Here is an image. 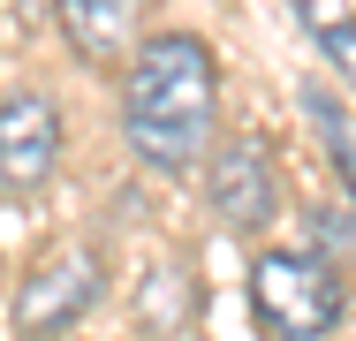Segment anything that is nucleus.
I'll list each match as a JSON object with an SVG mask.
<instances>
[{
	"label": "nucleus",
	"mask_w": 356,
	"mask_h": 341,
	"mask_svg": "<svg viewBox=\"0 0 356 341\" xmlns=\"http://www.w3.org/2000/svg\"><path fill=\"white\" fill-rule=\"evenodd\" d=\"M220 122V61L197 31H159L144 38L129 76H122V136L144 167L182 175L213 144Z\"/></svg>",
	"instance_id": "obj_1"
},
{
	"label": "nucleus",
	"mask_w": 356,
	"mask_h": 341,
	"mask_svg": "<svg viewBox=\"0 0 356 341\" xmlns=\"http://www.w3.org/2000/svg\"><path fill=\"white\" fill-rule=\"evenodd\" d=\"M99 288H106V266H99V251H83V243H61V251H46L38 266L15 280V334H31V341L69 334L76 319L99 303Z\"/></svg>",
	"instance_id": "obj_3"
},
{
	"label": "nucleus",
	"mask_w": 356,
	"mask_h": 341,
	"mask_svg": "<svg viewBox=\"0 0 356 341\" xmlns=\"http://www.w3.org/2000/svg\"><path fill=\"white\" fill-rule=\"evenodd\" d=\"M205 198L235 235H266L273 212H281V175H273V152L258 136H227L213 159H205Z\"/></svg>",
	"instance_id": "obj_4"
},
{
	"label": "nucleus",
	"mask_w": 356,
	"mask_h": 341,
	"mask_svg": "<svg viewBox=\"0 0 356 341\" xmlns=\"http://www.w3.org/2000/svg\"><path fill=\"white\" fill-rule=\"evenodd\" d=\"M54 167H61V114H54V99H38V91L0 99V182L8 190H38Z\"/></svg>",
	"instance_id": "obj_5"
},
{
	"label": "nucleus",
	"mask_w": 356,
	"mask_h": 341,
	"mask_svg": "<svg viewBox=\"0 0 356 341\" xmlns=\"http://www.w3.org/2000/svg\"><path fill=\"white\" fill-rule=\"evenodd\" d=\"M250 311L273 341H326L349 311V288L318 251H258L250 258Z\"/></svg>",
	"instance_id": "obj_2"
},
{
	"label": "nucleus",
	"mask_w": 356,
	"mask_h": 341,
	"mask_svg": "<svg viewBox=\"0 0 356 341\" xmlns=\"http://www.w3.org/2000/svg\"><path fill=\"white\" fill-rule=\"evenodd\" d=\"M318 46H326V54H334V68L356 84V23H341V31H334V38H318Z\"/></svg>",
	"instance_id": "obj_9"
},
{
	"label": "nucleus",
	"mask_w": 356,
	"mask_h": 341,
	"mask_svg": "<svg viewBox=\"0 0 356 341\" xmlns=\"http://www.w3.org/2000/svg\"><path fill=\"white\" fill-rule=\"evenodd\" d=\"M311 114H318V122H326V144H334V152H341V167H349L356 152H349V122H341V106H334V99H318V91H311Z\"/></svg>",
	"instance_id": "obj_8"
},
{
	"label": "nucleus",
	"mask_w": 356,
	"mask_h": 341,
	"mask_svg": "<svg viewBox=\"0 0 356 341\" xmlns=\"http://www.w3.org/2000/svg\"><path fill=\"white\" fill-rule=\"evenodd\" d=\"M61 31H69V46H76V61H91V68H114V61H129L144 38V0H61Z\"/></svg>",
	"instance_id": "obj_6"
},
{
	"label": "nucleus",
	"mask_w": 356,
	"mask_h": 341,
	"mask_svg": "<svg viewBox=\"0 0 356 341\" xmlns=\"http://www.w3.org/2000/svg\"><path fill=\"white\" fill-rule=\"evenodd\" d=\"M296 15H303L318 38H334L341 23H356V15H349V0H296Z\"/></svg>",
	"instance_id": "obj_7"
}]
</instances>
